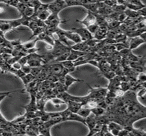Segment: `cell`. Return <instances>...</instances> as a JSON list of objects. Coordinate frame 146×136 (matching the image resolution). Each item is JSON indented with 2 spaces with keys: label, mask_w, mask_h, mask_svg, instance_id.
I'll list each match as a JSON object with an SVG mask.
<instances>
[{
  "label": "cell",
  "mask_w": 146,
  "mask_h": 136,
  "mask_svg": "<svg viewBox=\"0 0 146 136\" xmlns=\"http://www.w3.org/2000/svg\"><path fill=\"white\" fill-rule=\"evenodd\" d=\"M66 8H67V5L64 0H55L48 5V10L52 14L54 15H58L62 10Z\"/></svg>",
  "instance_id": "6da1fadb"
},
{
  "label": "cell",
  "mask_w": 146,
  "mask_h": 136,
  "mask_svg": "<svg viewBox=\"0 0 146 136\" xmlns=\"http://www.w3.org/2000/svg\"><path fill=\"white\" fill-rule=\"evenodd\" d=\"M45 69L48 74L54 75L58 77L62 73L64 67L60 62H54L48 65V66L45 67Z\"/></svg>",
  "instance_id": "7a4b0ae2"
},
{
  "label": "cell",
  "mask_w": 146,
  "mask_h": 136,
  "mask_svg": "<svg viewBox=\"0 0 146 136\" xmlns=\"http://www.w3.org/2000/svg\"><path fill=\"white\" fill-rule=\"evenodd\" d=\"M71 30L78 34L79 36L80 37L82 41H86V40L93 38V34L88 30V29L86 28H73L71 29Z\"/></svg>",
  "instance_id": "3957f363"
},
{
  "label": "cell",
  "mask_w": 146,
  "mask_h": 136,
  "mask_svg": "<svg viewBox=\"0 0 146 136\" xmlns=\"http://www.w3.org/2000/svg\"><path fill=\"white\" fill-rule=\"evenodd\" d=\"M77 21L84 25L86 28H88L90 25L96 23V14H95V13H92V12L91 11H88L87 15H86V17L84 18V19L82 20V21H80V20H77Z\"/></svg>",
  "instance_id": "277c9868"
},
{
  "label": "cell",
  "mask_w": 146,
  "mask_h": 136,
  "mask_svg": "<svg viewBox=\"0 0 146 136\" xmlns=\"http://www.w3.org/2000/svg\"><path fill=\"white\" fill-rule=\"evenodd\" d=\"M60 31L62 33V34L67 38V40H72V41L75 42L76 44L82 41L80 37L79 36L78 34H76V32H74V31H72V30H71V31H66V30H61L60 29Z\"/></svg>",
  "instance_id": "5b68a950"
},
{
  "label": "cell",
  "mask_w": 146,
  "mask_h": 136,
  "mask_svg": "<svg viewBox=\"0 0 146 136\" xmlns=\"http://www.w3.org/2000/svg\"><path fill=\"white\" fill-rule=\"evenodd\" d=\"M77 82H84V80H81V79H77V78H74V77L70 75L69 73L67 74L64 77V86L65 88L66 91L67 90L68 88L70 87L71 86H72L74 83Z\"/></svg>",
  "instance_id": "8992f818"
},
{
  "label": "cell",
  "mask_w": 146,
  "mask_h": 136,
  "mask_svg": "<svg viewBox=\"0 0 146 136\" xmlns=\"http://www.w3.org/2000/svg\"><path fill=\"white\" fill-rule=\"evenodd\" d=\"M143 43H145V40H143L139 36L132 37V38H130V42H129L128 49L132 51L133 49L137 48V47Z\"/></svg>",
  "instance_id": "52a82bcc"
},
{
  "label": "cell",
  "mask_w": 146,
  "mask_h": 136,
  "mask_svg": "<svg viewBox=\"0 0 146 136\" xmlns=\"http://www.w3.org/2000/svg\"><path fill=\"white\" fill-rule=\"evenodd\" d=\"M66 104L67 105V109L69 111L73 112V113H76L81 108V107L82 106V104L79 102L71 101V100H69V101H66Z\"/></svg>",
  "instance_id": "ba28073f"
},
{
  "label": "cell",
  "mask_w": 146,
  "mask_h": 136,
  "mask_svg": "<svg viewBox=\"0 0 146 136\" xmlns=\"http://www.w3.org/2000/svg\"><path fill=\"white\" fill-rule=\"evenodd\" d=\"M107 32H108V28L107 27H100L98 30H97L96 33L93 34V38L97 39V40H102L106 37Z\"/></svg>",
  "instance_id": "9c48e42d"
},
{
  "label": "cell",
  "mask_w": 146,
  "mask_h": 136,
  "mask_svg": "<svg viewBox=\"0 0 146 136\" xmlns=\"http://www.w3.org/2000/svg\"><path fill=\"white\" fill-rule=\"evenodd\" d=\"M87 52H84V51H80L78 50H74V49H71L69 51V55L68 57L67 60H71V61H75L76 59H78L79 57H80L81 56L84 55V54Z\"/></svg>",
  "instance_id": "30bf717a"
},
{
  "label": "cell",
  "mask_w": 146,
  "mask_h": 136,
  "mask_svg": "<svg viewBox=\"0 0 146 136\" xmlns=\"http://www.w3.org/2000/svg\"><path fill=\"white\" fill-rule=\"evenodd\" d=\"M6 96H8V95H1V96H0V103H1ZM10 124H11V122H8V120L3 116L1 112H0V129L5 130V129L9 126Z\"/></svg>",
  "instance_id": "8fae6325"
},
{
  "label": "cell",
  "mask_w": 146,
  "mask_h": 136,
  "mask_svg": "<svg viewBox=\"0 0 146 136\" xmlns=\"http://www.w3.org/2000/svg\"><path fill=\"white\" fill-rule=\"evenodd\" d=\"M61 63L62 66L65 69H67L68 71H69V73L71 72H74L75 71L76 67L74 66V61H71V60H64L63 62H60Z\"/></svg>",
  "instance_id": "7c38bea8"
},
{
  "label": "cell",
  "mask_w": 146,
  "mask_h": 136,
  "mask_svg": "<svg viewBox=\"0 0 146 136\" xmlns=\"http://www.w3.org/2000/svg\"><path fill=\"white\" fill-rule=\"evenodd\" d=\"M51 14V12L49 11L48 9L45 10V11H43L41 12H39V13H36L35 15L34 16H36L37 18H39V19L42 20V21H45L47 19V18L49 17Z\"/></svg>",
  "instance_id": "4fadbf2b"
},
{
  "label": "cell",
  "mask_w": 146,
  "mask_h": 136,
  "mask_svg": "<svg viewBox=\"0 0 146 136\" xmlns=\"http://www.w3.org/2000/svg\"><path fill=\"white\" fill-rule=\"evenodd\" d=\"M20 79H21L22 81L23 82V84H24L25 86H27L28 84H30V82H32L33 80H35V79H36V77L32 74L28 73V74L24 75H23L22 77L20 78Z\"/></svg>",
  "instance_id": "5bb4252c"
},
{
  "label": "cell",
  "mask_w": 146,
  "mask_h": 136,
  "mask_svg": "<svg viewBox=\"0 0 146 136\" xmlns=\"http://www.w3.org/2000/svg\"><path fill=\"white\" fill-rule=\"evenodd\" d=\"M91 109L84 108V107L83 106L81 107V108L77 112L78 114L80 115L81 117H82V118H86V117L89 116L91 114Z\"/></svg>",
  "instance_id": "9a60e30c"
},
{
  "label": "cell",
  "mask_w": 146,
  "mask_h": 136,
  "mask_svg": "<svg viewBox=\"0 0 146 136\" xmlns=\"http://www.w3.org/2000/svg\"><path fill=\"white\" fill-rule=\"evenodd\" d=\"M105 110L104 109L102 108H100V107L96 106L95 108H93L91 109V114H93V115H95L97 117H99L102 116L105 113Z\"/></svg>",
  "instance_id": "2e32d148"
},
{
  "label": "cell",
  "mask_w": 146,
  "mask_h": 136,
  "mask_svg": "<svg viewBox=\"0 0 146 136\" xmlns=\"http://www.w3.org/2000/svg\"><path fill=\"white\" fill-rule=\"evenodd\" d=\"M38 41V39L36 38L35 40H30V41H28L25 42V43H23V45H22V46H23V48H24L27 51V50H28V49L35 48L36 44V42Z\"/></svg>",
  "instance_id": "e0dca14e"
},
{
  "label": "cell",
  "mask_w": 146,
  "mask_h": 136,
  "mask_svg": "<svg viewBox=\"0 0 146 136\" xmlns=\"http://www.w3.org/2000/svg\"><path fill=\"white\" fill-rule=\"evenodd\" d=\"M50 101L56 107H59L61 105L66 104V102L63 99L59 97H52V98H50Z\"/></svg>",
  "instance_id": "ac0fdd59"
},
{
  "label": "cell",
  "mask_w": 146,
  "mask_h": 136,
  "mask_svg": "<svg viewBox=\"0 0 146 136\" xmlns=\"http://www.w3.org/2000/svg\"><path fill=\"white\" fill-rule=\"evenodd\" d=\"M35 15V10L32 7L30 6H27L26 8L25 9L24 12H23V14L21 16H25L28 17H32V16H34Z\"/></svg>",
  "instance_id": "d6986e66"
},
{
  "label": "cell",
  "mask_w": 146,
  "mask_h": 136,
  "mask_svg": "<svg viewBox=\"0 0 146 136\" xmlns=\"http://www.w3.org/2000/svg\"><path fill=\"white\" fill-rule=\"evenodd\" d=\"M88 29V30L91 32L92 34H94L95 33H96L97 30H98V28H99V25H98L97 23H94V24L90 25V26L88 27V28H86Z\"/></svg>",
  "instance_id": "ffe728a7"
},
{
  "label": "cell",
  "mask_w": 146,
  "mask_h": 136,
  "mask_svg": "<svg viewBox=\"0 0 146 136\" xmlns=\"http://www.w3.org/2000/svg\"><path fill=\"white\" fill-rule=\"evenodd\" d=\"M21 70L23 71L25 74H28V73H30V72H31L32 67L29 66L28 64H25L21 66Z\"/></svg>",
  "instance_id": "44dd1931"
},
{
  "label": "cell",
  "mask_w": 146,
  "mask_h": 136,
  "mask_svg": "<svg viewBox=\"0 0 146 136\" xmlns=\"http://www.w3.org/2000/svg\"><path fill=\"white\" fill-rule=\"evenodd\" d=\"M23 90H12V91H8V92H1L0 91V96L1 95H8L9 96L10 94H12V93H15V92H23Z\"/></svg>",
  "instance_id": "7402d4cb"
},
{
  "label": "cell",
  "mask_w": 146,
  "mask_h": 136,
  "mask_svg": "<svg viewBox=\"0 0 146 136\" xmlns=\"http://www.w3.org/2000/svg\"><path fill=\"white\" fill-rule=\"evenodd\" d=\"M138 81L140 83H145V73H141L138 76Z\"/></svg>",
  "instance_id": "603a6c76"
},
{
  "label": "cell",
  "mask_w": 146,
  "mask_h": 136,
  "mask_svg": "<svg viewBox=\"0 0 146 136\" xmlns=\"http://www.w3.org/2000/svg\"><path fill=\"white\" fill-rule=\"evenodd\" d=\"M12 67L14 68L15 69H17V70H19L21 68V64H20L19 61H17V62H15L12 64Z\"/></svg>",
  "instance_id": "cb8c5ba5"
},
{
  "label": "cell",
  "mask_w": 146,
  "mask_h": 136,
  "mask_svg": "<svg viewBox=\"0 0 146 136\" xmlns=\"http://www.w3.org/2000/svg\"><path fill=\"white\" fill-rule=\"evenodd\" d=\"M137 13H138L139 16L143 17H145V7H143L141 9L137 11Z\"/></svg>",
  "instance_id": "d4e9b609"
},
{
  "label": "cell",
  "mask_w": 146,
  "mask_h": 136,
  "mask_svg": "<svg viewBox=\"0 0 146 136\" xmlns=\"http://www.w3.org/2000/svg\"><path fill=\"white\" fill-rule=\"evenodd\" d=\"M93 1H96V2H97V0H93Z\"/></svg>",
  "instance_id": "484cf974"
}]
</instances>
